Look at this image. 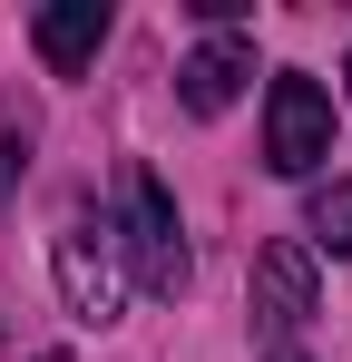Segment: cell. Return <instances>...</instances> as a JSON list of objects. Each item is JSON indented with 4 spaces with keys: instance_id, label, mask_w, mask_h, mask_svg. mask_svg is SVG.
<instances>
[{
    "instance_id": "7",
    "label": "cell",
    "mask_w": 352,
    "mask_h": 362,
    "mask_svg": "<svg viewBox=\"0 0 352 362\" xmlns=\"http://www.w3.org/2000/svg\"><path fill=\"white\" fill-rule=\"evenodd\" d=\"M303 235L323 245V255H352V177H333V186L303 196Z\"/></svg>"
},
{
    "instance_id": "5",
    "label": "cell",
    "mask_w": 352,
    "mask_h": 362,
    "mask_svg": "<svg viewBox=\"0 0 352 362\" xmlns=\"http://www.w3.org/2000/svg\"><path fill=\"white\" fill-rule=\"evenodd\" d=\"M245 78H254V40H235V30H216L196 59L176 69V88H186V108H196V118H225L235 98H245Z\"/></svg>"
},
{
    "instance_id": "4",
    "label": "cell",
    "mask_w": 352,
    "mask_h": 362,
    "mask_svg": "<svg viewBox=\"0 0 352 362\" xmlns=\"http://www.w3.org/2000/svg\"><path fill=\"white\" fill-rule=\"evenodd\" d=\"M333 157V98L303 78V69H284L274 88H264V167L274 177H313Z\"/></svg>"
},
{
    "instance_id": "10",
    "label": "cell",
    "mask_w": 352,
    "mask_h": 362,
    "mask_svg": "<svg viewBox=\"0 0 352 362\" xmlns=\"http://www.w3.org/2000/svg\"><path fill=\"white\" fill-rule=\"evenodd\" d=\"M343 78H352V59H343Z\"/></svg>"
},
{
    "instance_id": "9",
    "label": "cell",
    "mask_w": 352,
    "mask_h": 362,
    "mask_svg": "<svg viewBox=\"0 0 352 362\" xmlns=\"http://www.w3.org/2000/svg\"><path fill=\"white\" fill-rule=\"evenodd\" d=\"M40 362H69V353H40Z\"/></svg>"
},
{
    "instance_id": "1",
    "label": "cell",
    "mask_w": 352,
    "mask_h": 362,
    "mask_svg": "<svg viewBox=\"0 0 352 362\" xmlns=\"http://www.w3.org/2000/svg\"><path fill=\"white\" fill-rule=\"evenodd\" d=\"M117 255H127V284L137 294H157V303H176L186 294V226H176V196H167V177L157 167H127V226H117Z\"/></svg>"
},
{
    "instance_id": "3",
    "label": "cell",
    "mask_w": 352,
    "mask_h": 362,
    "mask_svg": "<svg viewBox=\"0 0 352 362\" xmlns=\"http://www.w3.org/2000/svg\"><path fill=\"white\" fill-rule=\"evenodd\" d=\"M49 264H59V303H69L78 323H98V333H108L117 313H127V264H117L108 226L69 216V226H59V245H49Z\"/></svg>"
},
{
    "instance_id": "8",
    "label": "cell",
    "mask_w": 352,
    "mask_h": 362,
    "mask_svg": "<svg viewBox=\"0 0 352 362\" xmlns=\"http://www.w3.org/2000/svg\"><path fill=\"white\" fill-rule=\"evenodd\" d=\"M20 157H30V147H20V137H0V196H10V177H20Z\"/></svg>"
},
{
    "instance_id": "6",
    "label": "cell",
    "mask_w": 352,
    "mask_h": 362,
    "mask_svg": "<svg viewBox=\"0 0 352 362\" xmlns=\"http://www.w3.org/2000/svg\"><path fill=\"white\" fill-rule=\"evenodd\" d=\"M30 40H40L49 78H78V69L98 59V40H108V0H59V10L30 20Z\"/></svg>"
},
{
    "instance_id": "2",
    "label": "cell",
    "mask_w": 352,
    "mask_h": 362,
    "mask_svg": "<svg viewBox=\"0 0 352 362\" xmlns=\"http://www.w3.org/2000/svg\"><path fill=\"white\" fill-rule=\"evenodd\" d=\"M313 245L303 235H274L254 255V353H303V333H313Z\"/></svg>"
}]
</instances>
